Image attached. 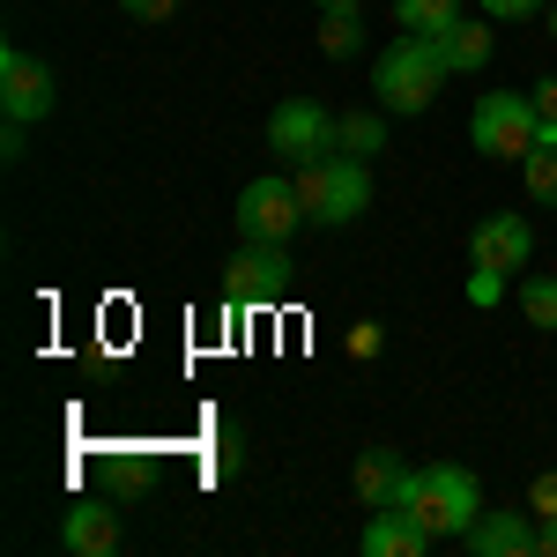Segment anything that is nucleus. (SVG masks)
Listing matches in <instances>:
<instances>
[{
    "mask_svg": "<svg viewBox=\"0 0 557 557\" xmlns=\"http://www.w3.org/2000/svg\"><path fill=\"white\" fill-rule=\"evenodd\" d=\"M446 83H454V67H446V45L424 38V30H401V38L380 52V67H372V97H380V112H401V120L431 112Z\"/></svg>",
    "mask_w": 557,
    "mask_h": 557,
    "instance_id": "1",
    "label": "nucleus"
},
{
    "mask_svg": "<svg viewBox=\"0 0 557 557\" xmlns=\"http://www.w3.org/2000/svg\"><path fill=\"white\" fill-rule=\"evenodd\" d=\"M520 320L557 335V275H520Z\"/></svg>",
    "mask_w": 557,
    "mask_h": 557,
    "instance_id": "18",
    "label": "nucleus"
},
{
    "mask_svg": "<svg viewBox=\"0 0 557 557\" xmlns=\"http://www.w3.org/2000/svg\"><path fill=\"white\" fill-rule=\"evenodd\" d=\"M120 8H127V15H141V23H164L178 0H120Z\"/></svg>",
    "mask_w": 557,
    "mask_h": 557,
    "instance_id": "25",
    "label": "nucleus"
},
{
    "mask_svg": "<svg viewBox=\"0 0 557 557\" xmlns=\"http://www.w3.org/2000/svg\"><path fill=\"white\" fill-rule=\"evenodd\" d=\"M298 201L312 223H327V231H343L357 215L372 209V164L364 157H320V164H298Z\"/></svg>",
    "mask_w": 557,
    "mask_h": 557,
    "instance_id": "3",
    "label": "nucleus"
},
{
    "mask_svg": "<svg viewBox=\"0 0 557 557\" xmlns=\"http://www.w3.org/2000/svg\"><path fill=\"white\" fill-rule=\"evenodd\" d=\"M528 253H535V231L520 223V209L483 215L475 238H469V260H475V268H498V275H520V260H528Z\"/></svg>",
    "mask_w": 557,
    "mask_h": 557,
    "instance_id": "9",
    "label": "nucleus"
},
{
    "mask_svg": "<svg viewBox=\"0 0 557 557\" xmlns=\"http://www.w3.org/2000/svg\"><path fill=\"white\" fill-rule=\"evenodd\" d=\"M475 8H483L491 23H520V15H535L543 0H475Z\"/></svg>",
    "mask_w": 557,
    "mask_h": 557,
    "instance_id": "24",
    "label": "nucleus"
},
{
    "mask_svg": "<svg viewBox=\"0 0 557 557\" xmlns=\"http://www.w3.org/2000/svg\"><path fill=\"white\" fill-rule=\"evenodd\" d=\"M535 557H557V520H535Z\"/></svg>",
    "mask_w": 557,
    "mask_h": 557,
    "instance_id": "26",
    "label": "nucleus"
},
{
    "mask_svg": "<svg viewBox=\"0 0 557 557\" xmlns=\"http://www.w3.org/2000/svg\"><path fill=\"white\" fill-rule=\"evenodd\" d=\"M535 97V120H543V141H557V75H543V83L528 89Z\"/></svg>",
    "mask_w": 557,
    "mask_h": 557,
    "instance_id": "22",
    "label": "nucleus"
},
{
    "mask_svg": "<svg viewBox=\"0 0 557 557\" xmlns=\"http://www.w3.org/2000/svg\"><path fill=\"white\" fill-rule=\"evenodd\" d=\"M349 483H357V506H372V513H380V506H401V498H409L417 469H409V461H401L394 446H364Z\"/></svg>",
    "mask_w": 557,
    "mask_h": 557,
    "instance_id": "10",
    "label": "nucleus"
},
{
    "mask_svg": "<svg viewBox=\"0 0 557 557\" xmlns=\"http://www.w3.org/2000/svg\"><path fill=\"white\" fill-rule=\"evenodd\" d=\"M290 290V238H246L223 268V305H275Z\"/></svg>",
    "mask_w": 557,
    "mask_h": 557,
    "instance_id": "5",
    "label": "nucleus"
},
{
    "mask_svg": "<svg viewBox=\"0 0 557 557\" xmlns=\"http://www.w3.org/2000/svg\"><path fill=\"white\" fill-rule=\"evenodd\" d=\"M380 349H386V327H380V320H357V327H349V357H357V364H372Z\"/></svg>",
    "mask_w": 557,
    "mask_h": 557,
    "instance_id": "21",
    "label": "nucleus"
},
{
    "mask_svg": "<svg viewBox=\"0 0 557 557\" xmlns=\"http://www.w3.org/2000/svg\"><path fill=\"white\" fill-rule=\"evenodd\" d=\"M268 149L298 172V164H320V157H335V112L327 104H312V97H283L275 112H268Z\"/></svg>",
    "mask_w": 557,
    "mask_h": 557,
    "instance_id": "6",
    "label": "nucleus"
},
{
    "mask_svg": "<svg viewBox=\"0 0 557 557\" xmlns=\"http://www.w3.org/2000/svg\"><path fill=\"white\" fill-rule=\"evenodd\" d=\"M520 178H528V194H535L543 209H557V141H543V149L520 164Z\"/></svg>",
    "mask_w": 557,
    "mask_h": 557,
    "instance_id": "19",
    "label": "nucleus"
},
{
    "mask_svg": "<svg viewBox=\"0 0 557 557\" xmlns=\"http://www.w3.org/2000/svg\"><path fill=\"white\" fill-rule=\"evenodd\" d=\"M52 67H38L23 45H0V112L15 120V127H38L45 112H52Z\"/></svg>",
    "mask_w": 557,
    "mask_h": 557,
    "instance_id": "8",
    "label": "nucleus"
},
{
    "mask_svg": "<svg viewBox=\"0 0 557 557\" xmlns=\"http://www.w3.org/2000/svg\"><path fill=\"white\" fill-rule=\"evenodd\" d=\"M394 23L401 30H424V38H446L461 23V0H394Z\"/></svg>",
    "mask_w": 557,
    "mask_h": 557,
    "instance_id": "16",
    "label": "nucleus"
},
{
    "mask_svg": "<svg viewBox=\"0 0 557 557\" xmlns=\"http://www.w3.org/2000/svg\"><path fill=\"white\" fill-rule=\"evenodd\" d=\"M60 543L75 557H112L120 550V513H112L104 498H75L67 520H60Z\"/></svg>",
    "mask_w": 557,
    "mask_h": 557,
    "instance_id": "12",
    "label": "nucleus"
},
{
    "mask_svg": "<svg viewBox=\"0 0 557 557\" xmlns=\"http://www.w3.org/2000/svg\"><path fill=\"white\" fill-rule=\"evenodd\" d=\"M298 223H312L298 201V178H253L238 194V238H298Z\"/></svg>",
    "mask_w": 557,
    "mask_h": 557,
    "instance_id": "7",
    "label": "nucleus"
},
{
    "mask_svg": "<svg viewBox=\"0 0 557 557\" xmlns=\"http://www.w3.org/2000/svg\"><path fill=\"white\" fill-rule=\"evenodd\" d=\"M438 535L417 528V520L401 513V506H380V513L364 520V557H424Z\"/></svg>",
    "mask_w": 557,
    "mask_h": 557,
    "instance_id": "13",
    "label": "nucleus"
},
{
    "mask_svg": "<svg viewBox=\"0 0 557 557\" xmlns=\"http://www.w3.org/2000/svg\"><path fill=\"white\" fill-rule=\"evenodd\" d=\"M335 149L372 164V157L386 149V112H343V120H335Z\"/></svg>",
    "mask_w": 557,
    "mask_h": 557,
    "instance_id": "15",
    "label": "nucleus"
},
{
    "mask_svg": "<svg viewBox=\"0 0 557 557\" xmlns=\"http://www.w3.org/2000/svg\"><path fill=\"white\" fill-rule=\"evenodd\" d=\"M320 8H364V0H320Z\"/></svg>",
    "mask_w": 557,
    "mask_h": 557,
    "instance_id": "27",
    "label": "nucleus"
},
{
    "mask_svg": "<svg viewBox=\"0 0 557 557\" xmlns=\"http://www.w3.org/2000/svg\"><path fill=\"white\" fill-rule=\"evenodd\" d=\"M469 141L491 164H528V157L543 149L535 97H520V89H483V97H475V120H469Z\"/></svg>",
    "mask_w": 557,
    "mask_h": 557,
    "instance_id": "4",
    "label": "nucleus"
},
{
    "mask_svg": "<svg viewBox=\"0 0 557 557\" xmlns=\"http://www.w3.org/2000/svg\"><path fill=\"white\" fill-rule=\"evenodd\" d=\"M357 45H364V15L357 8H320V52L327 60H349Z\"/></svg>",
    "mask_w": 557,
    "mask_h": 557,
    "instance_id": "17",
    "label": "nucleus"
},
{
    "mask_svg": "<svg viewBox=\"0 0 557 557\" xmlns=\"http://www.w3.org/2000/svg\"><path fill=\"white\" fill-rule=\"evenodd\" d=\"M438 45H446V67H454V75H483V67H491V52H498L491 23H454Z\"/></svg>",
    "mask_w": 557,
    "mask_h": 557,
    "instance_id": "14",
    "label": "nucleus"
},
{
    "mask_svg": "<svg viewBox=\"0 0 557 557\" xmlns=\"http://www.w3.org/2000/svg\"><path fill=\"white\" fill-rule=\"evenodd\" d=\"M550 38H557V0H550Z\"/></svg>",
    "mask_w": 557,
    "mask_h": 557,
    "instance_id": "28",
    "label": "nucleus"
},
{
    "mask_svg": "<svg viewBox=\"0 0 557 557\" xmlns=\"http://www.w3.org/2000/svg\"><path fill=\"white\" fill-rule=\"evenodd\" d=\"M528 513H535V520H557V469L535 475V491H528Z\"/></svg>",
    "mask_w": 557,
    "mask_h": 557,
    "instance_id": "23",
    "label": "nucleus"
},
{
    "mask_svg": "<svg viewBox=\"0 0 557 557\" xmlns=\"http://www.w3.org/2000/svg\"><path fill=\"white\" fill-rule=\"evenodd\" d=\"M461 543H469V557H535V513H520V506L475 513V528Z\"/></svg>",
    "mask_w": 557,
    "mask_h": 557,
    "instance_id": "11",
    "label": "nucleus"
},
{
    "mask_svg": "<svg viewBox=\"0 0 557 557\" xmlns=\"http://www.w3.org/2000/svg\"><path fill=\"white\" fill-rule=\"evenodd\" d=\"M401 513L417 520V528H431L438 543L446 535H469L475 513H483V483H475L461 461H438V469H417V483H409V498H401Z\"/></svg>",
    "mask_w": 557,
    "mask_h": 557,
    "instance_id": "2",
    "label": "nucleus"
},
{
    "mask_svg": "<svg viewBox=\"0 0 557 557\" xmlns=\"http://www.w3.org/2000/svg\"><path fill=\"white\" fill-rule=\"evenodd\" d=\"M498 298H506V275H498V268H469V305L475 312H491Z\"/></svg>",
    "mask_w": 557,
    "mask_h": 557,
    "instance_id": "20",
    "label": "nucleus"
}]
</instances>
